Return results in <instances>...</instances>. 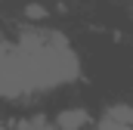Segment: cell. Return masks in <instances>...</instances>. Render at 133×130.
I'll use <instances>...</instances> for the list:
<instances>
[{
    "label": "cell",
    "instance_id": "3",
    "mask_svg": "<svg viewBox=\"0 0 133 130\" xmlns=\"http://www.w3.org/2000/svg\"><path fill=\"white\" fill-rule=\"evenodd\" d=\"M105 115H108V118H118V121H124V124H133V105H111Z\"/></svg>",
    "mask_w": 133,
    "mask_h": 130
},
{
    "label": "cell",
    "instance_id": "1",
    "mask_svg": "<svg viewBox=\"0 0 133 130\" xmlns=\"http://www.w3.org/2000/svg\"><path fill=\"white\" fill-rule=\"evenodd\" d=\"M81 71L74 50L65 37L50 31H25L19 40L3 43L0 90L6 99H19L74 81Z\"/></svg>",
    "mask_w": 133,
    "mask_h": 130
},
{
    "label": "cell",
    "instance_id": "5",
    "mask_svg": "<svg viewBox=\"0 0 133 130\" xmlns=\"http://www.w3.org/2000/svg\"><path fill=\"white\" fill-rule=\"evenodd\" d=\"M25 12H28V16H31V19H43V9H40V6H28V9H25Z\"/></svg>",
    "mask_w": 133,
    "mask_h": 130
},
{
    "label": "cell",
    "instance_id": "4",
    "mask_svg": "<svg viewBox=\"0 0 133 130\" xmlns=\"http://www.w3.org/2000/svg\"><path fill=\"white\" fill-rule=\"evenodd\" d=\"M99 130H133V124H124V121H118V118H102L99 121Z\"/></svg>",
    "mask_w": 133,
    "mask_h": 130
},
{
    "label": "cell",
    "instance_id": "2",
    "mask_svg": "<svg viewBox=\"0 0 133 130\" xmlns=\"http://www.w3.org/2000/svg\"><path fill=\"white\" fill-rule=\"evenodd\" d=\"M84 124H87V115H84L81 108H68V112L59 115V127L62 130H81Z\"/></svg>",
    "mask_w": 133,
    "mask_h": 130
}]
</instances>
